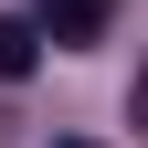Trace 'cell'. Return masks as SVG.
I'll list each match as a JSON object with an SVG mask.
<instances>
[{
    "label": "cell",
    "instance_id": "7a4b0ae2",
    "mask_svg": "<svg viewBox=\"0 0 148 148\" xmlns=\"http://www.w3.org/2000/svg\"><path fill=\"white\" fill-rule=\"evenodd\" d=\"M42 42H53V32L32 21V11H0V85H21V74L42 64Z\"/></svg>",
    "mask_w": 148,
    "mask_h": 148
},
{
    "label": "cell",
    "instance_id": "3957f363",
    "mask_svg": "<svg viewBox=\"0 0 148 148\" xmlns=\"http://www.w3.org/2000/svg\"><path fill=\"white\" fill-rule=\"evenodd\" d=\"M127 127L148 138V64H138V85H127Z\"/></svg>",
    "mask_w": 148,
    "mask_h": 148
},
{
    "label": "cell",
    "instance_id": "6da1fadb",
    "mask_svg": "<svg viewBox=\"0 0 148 148\" xmlns=\"http://www.w3.org/2000/svg\"><path fill=\"white\" fill-rule=\"evenodd\" d=\"M106 11H116V0H32V21H42L64 53H74V42H95V32H106Z\"/></svg>",
    "mask_w": 148,
    "mask_h": 148
},
{
    "label": "cell",
    "instance_id": "277c9868",
    "mask_svg": "<svg viewBox=\"0 0 148 148\" xmlns=\"http://www.w3.org/2000/svg\"><path fill=\"white\" fill-rule=\"evenodd\" d=\"M53 148H95V138H53Z\"/></svg>",
    "mask_w": 148,
    "mask_h": 148
}]
</instances>
